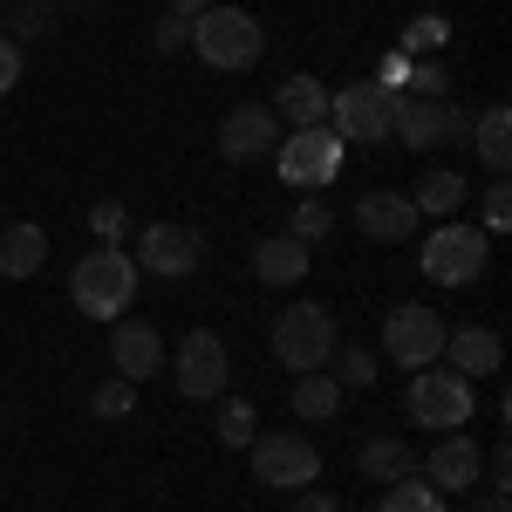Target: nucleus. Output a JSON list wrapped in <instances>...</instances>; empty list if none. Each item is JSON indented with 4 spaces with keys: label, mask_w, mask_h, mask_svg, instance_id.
<instances>
[{
    "label": "nucleus",
    "mask_w": 512,
    "mask_h": 512,
    "mask_svg": "<svg viewBox=\"0 0 512 512\" xmlns=\"http://www.w3.org/2000/svg\"><path fill=\"white\" fill-rule=\"evenodd\" d=\"M0 35L21 48V41H48V35H55V21H48V7L21 0V7H7V14H0Z\"/></svg>",
    "instance_id": "obj_27"
},
{
    "label": "nucleus",
    "mask_w": 512,
    "mask_h": 512,
    "mask_svg": "<svg viewBox=\"0 0 512 512\" xmlns=\"http://www.w3.org/2000/svg\"><path fill=\"white\" fill-rule=\"evenodd\" d=\"M308 246L294 233H274V239H253V280H267V287H294V280H308Z\"/></svg>",
    "instance_id": "obj_18"
},
{
    "label": "nucleus",
    "mask_w": 512,
    "mask_h": 512,
    "mask_svg": "<svg viewBox=\"0 0 512 512\" xmlns=\"http://www.w3.org/2000/svg\"><path fill=\"white\" fill-rule=\"evenodd\" d=\"M185 48H198V62H212V69H253L260 55H267V35H260V21L246 14V7H205L192 21V41Z\"/></svg>",
    "instance_id": "obj_4"
},
{
    "label": "nucleus",
    "mask_w": 512,
    "mask_h": 512,
    "mask_svg": "<svg viewBox=\"0 0 512 512\" xmlns=\"http://www.w3.org/2000/svg\"><path fill=\"white\" fill-rule=\"evenodd\" d=\"M444 355H451V369L465 376V383H478V376H499V362H506V342L492 335V328H444Z\"/></svg>",
    "instance_id": "obj_17"
},
{
    "label": "nucleus",
    "mask_w": 512,
    "mask_h": 512,
    "mask_svg": "<svg viewBox=\"0 0 512 512\" xmlns=\"http://www.w3.org/2000/svg\"><path fill=\"white\" fill-rule=\"evenodd\" d=\"M130 260H144V274H158V280H185L205 260V233L198 226H178V219H158V226H144Z\"/></svg>",
    "instance_id": "obj_13"
},
{
    "label": "nucleus",
    "mask_w": 512,
    "mask_h": 512,
    "mask_svg": "<svg viewBox=\"0 0 512 512\" xmlns=\"http://www.w3.org/2000/svg\"><path fill=\"white\" fill-rule=\"evenodd\" d=\"M274 171L287 178V185L315 192V185H328V178L342 171V137H335L328 123H321V130H294V137H280Z\"/></svg>",
    "instance_id": "obj_11"
},
{
    "label": "nucleus",
    "mask_w": 512,
    "mask_h": 512,
    "mask_svg": "<svg viewBox=\"0 0 512 512\" xmlns=\"http://www.w3.org/2000/svg\"><path fill=\"white\" fill-rule=\"evenodd\" d=\"M253 472L274 492H308L321 478V451L301 431H267V437H253Z\"/></svg>",
    "instance_id": "obj_9"
},
{
    "label": "nucleus",
    "mask_w": 512,
    "mask_h": 512,
    "mask_svg": "<svg viewBox=\"0 0 512 512\" xmlns=\"http://www.w3.org/2000/svg\"><path fill=\"white\" fill-rule=\"evenodd\" d=\"M274 362L280 369H294V376H315V369H328V355H335V315L321 308V301H294V308H280L274 315Z\"/></svg>",
    "instance_id": "obj_3"
},
{
    "label": "nucleus",
    "mask_w": 512,
    "mask_h": 512,
    "mask_svg": "<svg viewBox=\"0 0 512 512\" xmlns=\"http://www.w3.org/2000/svg\"><path fill=\"white\" fill-rule=\"evenodd\" d=\"M478 205H485V233H506V226H512V192H506V178H492Z\"/></svg>",
    "instance_id": "obj_34"
},
{
    "label": "nucleus",
    "mask_w": 512,
    "mask_h": 512,
    "mask_svg": "<svg viewBox=\"0 0 512 512\" xmlns=\"http://www.w3.org/2000/svg\"><path fill=\"white\" fill-rule=\"evenodd\" d=\"M14 82H21V48L0 35V96H14Z\"/></svg>",
    "instance_id": "obj_37"
},
{
    "label": "nucleus",
    "mask_w": 512,
    "mask_h": 512,
    "mask_svg": "<svg viewBox=\"0 0 512 512\" xmlns=\"http://www.w3.org/2000/svg\"><path fill=\"white\" fill-rule=\"evenodd\" d=\"M130 294H137V260L123 253V246H89L76 260V274H69V301H76V315L89 321H117L130 315Z\"/></svg>",
    "instance_id": "obj_1"
},
{
    "label": "nucleus",
    "mask_w": 512,
    "mask_h": 512,
    "mask_svg": "<svg viewBox=\"0 0 512 512\" xmlns=\"http://www.w3.org/2000/svg\"><path fill=\"white\" fill-rule=\"evenodd\" d=\"M130 403H137V383H123V376H110V383L89 390V410H96V417H130Z\"/></svg>",
    "instance_id": "obj_31"
},
{
    "label": "nucleus",
    "mask_w": 512,
    "mask_h": 512,
    "mask_svg": "<svg viewBox=\"0 0 512 512\" xmlns=\"http://www.w3.org/2000/svg\"><path fill=\"white\" fill-rule=\"evenodd\" d=\"M403 76H410V55H396V48H390V55L376 62V76H369V82H383V89H403Z\"/></svg>",
    "instance_id": "obj_36"
},
{
    "label": "nucleus",
    "mask_w": 512,
    "mask_h": 512,
    "mask_svg": "<svg viewBox=\"0 0 512 512\" xmlns=\"http://www.w3.org/2000/svg\"><path fill=\"white\" fill-rule=\"evenodd\" d=\"M328 369H335V383H342V390H369V383H376V355L362 349V342H335Z\"/></svg>",
    "instance_id": "obj_26"
},
{
    "label": "nucleus",
    "mask_w": 512,
    "mask_h": 512,
    "mask_svg": "<svg viewBox=\"0 0 512 512\" xmlns=\"http://www.w3.org/2000/svg\"><path fill=\"white\" fill-rule=\"evenodd\" d=\"M287 403H294V417H301V424H328V417L342 410V383H335L328 369L294 376V396H287Z\"/></svg>",
    "instance_id": "obj_24"
},
{
    "label": "nucleus",
    "mask_w": 512,
    "mask_h": 512,
    "mask_svg": "<svg viewBox=\"0 0 512 512\" xmlns=\"http://www.w3.org/2000/svg\"><path fill=\"white\" fill-rule=\"evenodd\" d=\"M287 233L301 239V246H321V239L335 233V212H328V205H315V198H308V205H294V226H287Z\"/></svg>",
    "instance_id": "obj_29"
},
{
    "label": "nucleus",
    "mask_w": 512,
    "mask_h": 512,
    "mask_svg": "<svg viewBox=\"0 0 512 512\" xmlns=\"http://www.w3.org/2000/svg\"><path fill=\"white\" fill-rule=\"evenodd\" d=\"M355 233L376 239V246H403V239L417 233V205H410V192H362L355 198Z\"/></svg>",
    "instance_id": "obj_14"
},
{
    "label": "nucleus",
    "mask_w": 512,
    "mask_h": 512,
    "mask_svg": "<svg viewBox=\"0 0 512 512\" xmlns=\"http://www.w3.org/2000/svg\"><path fill=\"white\" fill-rule=\"evenodd\" d=\"M376 512H444V492H431L424 478H396Z\"/></svg>",
    "instance_id": "obj_28"
},
{
    "label": "nucleus",
    "mask_w": 512,
    "mask_h": 512,
    "mask_svg": "<svg viewBox=\"0 0 512 512\" xmlns=\"http://www.w3.org/2000/svg\"><path fill=\"white\" fill-rule=\"evenodd\" d=\"M253 424H260V417H253L246 396H226V403H219V437H226V444H253Z\"/></svg>",
    "instance_id": "obj_30"
},
{
    "label": "nucleus",
    "mask_w": 512,
    "mask_h": 512,
    "mask_svg": "<svg viewBox=\"0 0 512 512\" xmlns=\"http://www.w3.org/2000/svg\"><path fill=\"white\" fill-rule=\"evenodd\" d=\"M171 383H178V396H192V403H212V396H226V383H233V362H226V342H219L212 328H192V335L178 342V362H171Z\"/></svg>",
    "instance_id": "obj_10"
},
{
    "label": "nucleus",
    "mask_w": 512,
    "mask_h": 512,
    "mask_svg": "<svg viewBox=\"0 0 512 512\" xmlns=\"http://www.w3.org/2000/svg\"><path fill=\"white\" fill-rule=\"evenodd\" d=\"M403 403H410V417H417V424H424V431H458V424H472V410H478V390L472 383H465V376H458V369H410V396H403Z\"/></svg>",
    "instance_id": "obj_6"
},
{
    "label": "nucleus",
    "mask_w": 512,
    "mask_h": 512,
    "mask_svg": "<svg viewBox=\"0 0 512 512\" xmlns=\"http://www.w3.org/2000/svg\"><path fill=\"white\" fill-rule=\"evenodd\" d=\"M185 41H192V21H178V14H164L158 28H151V48H158V55H178Z\"/></svg>",
    "instance_id": "obj_35"
},
{
    "label": "nucleus",
    "mask_w": 512,
    "mask_h": 512,
    "mask_svg": "<svg viewBox=\"0 0 512 512\" xmlns=\"http://www.w3.org/2000/svg\"><path fill=\"white\" fill-rule=\"evenodd\" d=\"M478 472H485V451H478L472 437H458V431H444V437H437V451L424 458L431 492H472Z\"/></svg>",
    "instance_id": "obj_16"
},
{
    "label": "nucleus",
    "mask_w": 512,
    "mask_h": 512,
    "mask_svg": "<svg viewBox=\"0 0 512 512\" xmlns=\"http://www.w3.org/2000/svg\"><path fill=\"white\" fill-rule=\"evenodd\" d=\"M280 151V117L267 103H233L219 117V158L226 164H274Z\"/></svg>",
    "instance_id": "obj_12"
},
{
    "label": "nucleus",
    "mask_w": 512,
    "mask_h": 512,
    "mask_svg": "<svg viewBox=\"0 0 512 512\" xmlns=\"http://www.w3.org/2000/svg\"><path fill=\"white\" fill-rule=\"evenodd\" d=\"M110 362H117L123 383H151L164 369V335L151 321H117L110 328Z\"/></svg>",
    "instance_id": "obj_15"
},
{
    "label": "nucleus",
    "mask_w": 512,
    "mask_h": 512,
    "mask_svg": "<svg viewBox=\"0 0 512 512\" xmlns=\"http://www.w3.org/2000/svg\"><path fill=\"white\" fill-rule=\"evenodd\" d=\"M485 253H492V233L485 226H458V219H437V233L424 239L417 267L437 280V287H472L485 274Z\"/></svg>",
    "instance_id": "obj_5"
},
{
    "label": "nucleus",
    "mask_w": 512,
    "mask_h": 512,
    "mask_svg": "<svg viewBox=\"0 0 512 512\" xmlns=\"http://www.w3.org/2000/svg\"><path fill=\"white\" fill-rule=\"evenodd\" d=\"M69 7H82V14H89V7H96V0H69Z\"/></svg>",
    "instance_id": "obj_41"
},
{
    "label": "nucleus",
    "mask_w": 512,
    "mask_h": 512,
    "mask_svg": "<svg viewBox=\"0 0 512 512\" xmlns=\"http://www.w3.org/2000/svg\"><path fill=\"white\" fill-rule=\"evenodd\" d=\"M465 137H472V110L458 96H403V110H396L403 151H444V144H465Z\"/></svg>",
    "instance_id": "obj_7"
},
{
    "label": "nucleus",
    "mask_w": 512,
    "mask_h": 512,
    "mask_svg": "<svg viewBox=\"0 0 512 512\" xmlns=\"http://www.w3.org/2000/svg\"><path fill=\"white\" fill-rule=\"evenodd\" d=\"M294 512H342V506H335L321 485H308V492H294Z\"/></svg>",
    "instance_id": "obj_38"
},
{
    "label": "nucleus",
    "mask_w": 512,
    "mask_h": 512,
    "mask_svg": "<svg viewBox=\"0 0 512 512\" xmlns=\"http://www.w3.org/2000/svg\"><path fill=\"white\" fill-rule=\"evenodd\" d=\"M205 7H212V0H171V7H164V14H178V21H198V14H205Z\"/></svg>",
    "instance_id": "obj_39"
},
{
    "label": "nucleus",
    "mask_w": 512,
    "mask_h": 512,
    "mask_svg": "<svg viewBox=\"0 0 512 512\" xmlns=\"http://www.w3.org/2000/svg\"><path fill=\"white\" fill-rule=\"evenodd\" d=\"M35 7H48V0H35Z\"/></svg>",
    "instance_id": "obj_42"
},
{
    "label": "nucleus",
    "mask_w": 512,
    "mask_h": 512,
    "mask_svg": "<svg viewBox=\"0 0 512 512\" xmlns=\"http://www.w3.org/2000/svg\"><path fill=\"white\" fill-rule=\"evenodd\" d=\"M355 472L362 478H376V485H396V478H417V451L403 444V437H369L362 451H355Z\"/></svg>",
    "instance_id": "obj_22"
},
{
    "label": "nucleus",
    "mask_w": 512,
    "mask_h": 512,
    "mask_svg": "<svg viewBox=\"0 0 512 512\" xmlns=\"http://www.w3.org/2000/svg\"><path fill=\"white\" fill-rule=\"evenodd\" d=\"M444 14H417L403 35H396V55H410V62H437V48H444Z\"/></svg>",
    "instance_id": "obj_25"
},
{
    "label": "nucleus",
    "mask_w": 512,
    "mask_h": 512,
    "mask_svg": "<svg viewBox=\"0 0 512 512\" xmlns=\"http://www.w3.org/2000/svg\"><path fill=\"white\" fill-rule=\"evenodd\" d=\"M383 355H390L396 369H431L437 355H444V315L424 308V301H403L383 315Z\"/></svg>",
    "instance_id": "obj_8"
},
{
    "label": "nucleus",
    "mask_w": 512,
    "mask_h": 512,
    "mask_svg": "<svg viewBox=\"0 0 512 512\" xmlns=\"http://www.w3.org/2000/svg\"><path fill=\"white\" fill-rule=\"evenodd\" d=\"M274 117H287L294 130H321V123H328V82L321 76H287L274 89Z\"/></svg>",
    "instance_id": "obj_19"
},
{
    "label": "nucleus",
    "mask_w": 512,
    "mask_h": 512,
    "mask_svg": "<svg viewBox=\"0 0 512 512\" xmlns=\"http://www.w3.org/2000/svg\"><path fill=\"white\" fill-rule=\"evenodd\" d=\"M403 96H451V76H444L437 62H410V76H403Z\"/></svg>",
    "instance_id": "obj_33"
},
{
    "label": "nucleus",
    "mask_w": 512,
    "mask_h": 512,
    "mask_svg": "<svg viewBox=\"0 0 512 512\" xmlns=\"http://www.w3.org/2000/svg\"><path fill=\"white\" fill-rule=\"evenodd\" d=\"M465 144H478V164H485L492 178H506V171H512V110H506V103L478 110V117H472V137H465Z\"/></svg>",
    "instance_id": "obj_20"
},
{
    "label": "nucleus",
    "mask_w": 512,
    "mask_h": 512,
    "mask_svg": "<svg viewBox=\"0 0 512 512\" xmlns=\"http://www.w3.org/2000/svg\"><path fill=\"white\" fill-rule=\"evenodd\" d=\"M465 198H472L465 171H424V178H417V192H410V205H417V219H451Z\"/></svg>",
    "instance_id": "obj_23"
},
{
    "label": "nucleus",
    "mask_w": 512,
    "mask_h": 512,
    "mask_svg": "<svg viewBox=\"0 0 512 512\" xmlns=\"http://www.w3.org/2000/svg\"><path fill=\"white\" fill-rule=\"evenodd\" d=\"M478 512H506V492H492V485H485V499H478Z\"/></svg>",
    "instance_id": "obj_40"
},
{
    "label": "nucleus",
    "mask_w": 512,
    "mask_h": 512,
    "mask_svg": "<svg viewBox=\"0 0 512 512\" xmlns=\"http://www.w3.org/2000/svg\"><path fill=\"white\" fill-rule=\"evenodd\" d=\"M89 226H96V239H103V246H117V239H123V226H130L123 198H103V205H89Z\"/></svg>",
    "instance_id": "obj_32"
},
{
    "label": "nucleus",
    "mask_w": 512,
    "mask_h": 512,
    "mask_svg": "<svg viewBox=\"0 0 512 512\" xmlns=\"http://www.w3.org/2000/svg\"><path fill=\"white\" fill-rule=\"evenodd\" d=\"M41 267H48V233H41L35 219L7 226V233H0V274L7 280H35Z\"/></svg>",
    "instance_id": "obj_21"
},
{
    "label": "nucleus",
    "mask_w": 512,
    "mask_h": 512,
    "mask_svg": "<svg viewBox=\"0 0 512 512\" xmlns=\"http://www.w3.org/2000/svg\"><path fill=\"white\" fill-rule=\"evenodd\" d=\"M396 110H403V89H383V82L328 89V130H335L342 144H390Z\"/></svg>",
    "instance_id": "obj_2"
}]
</instances>
